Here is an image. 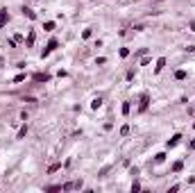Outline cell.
Wrapping results in <instances>:
<instances>
[{
  "instance_id": "obj_14",
  "label": "cell",
  "mask_w": 195,
  "mask_h": 193,
  "mask_svg": "<svg viewBox=\"0 0 195 193\" xmlns=\"http://www.w3.org/2000/svg\"><path fill=\"white\" fill-rule=\"evenodd\" d=\"M182 168H184V161H175V166H172V170H175V173H179Z\"/></svg>"
},
{
  "instance_id": "obj_12",
  "label": "cell",
  "mask_w": 195,
  "mask_h": 193,
  "mask_svg": "<svg viewBox=\"0 0 195 193\" xmlns=\"http://www.w3.org/2000/svg\"><path fill=\"white\" fill-rule=\"evenodd\" d=\"M129 109H132V105L129 102H123V116H129Z\"/></svg>"
},
{
  "instance_id": "obj_6",
  "label": "cell",
  "mask_w": 195,
  "mask_h": 193,
  "mask_svg": "<svg viewBox=\"0 0 195 193\" xmlns=\"http://www.w3.org/2000/svg\"><path fill=\"white\" fill-rule=\"evenodd\" d=\"M23 16H27L30 21H34V18H36V14H34V11H32L30 7H23Z\"/></svg>"
},
{
  "instance_id": "obj_5",
  "label": "cell",
  "mask_w": 195,
  "mask_h": 193,
  "mask_svg": "<svg viewBox=\"0 0 195 193\" xmlns=\"http://www.w3.org/2000/svg\"><path fill=\"white\" fill-rule=\"evenodd\" d=\"M50 79V75H45V73H36L34 75V82H48Z\"/></svg>"
},
{
  "instance_id": "obj_22",
  "label": "cell",
  "mask_w": 195,
  "mask_h": 193,
  "mask_svg": "<svg viewBox=\"0 0 195 193\" xmlns=\"http://www.w3.org/2000/svg\"><path fill=\"white\" fill-rule=\"evenodd\" d=\"M188 148H191V150H195V139L191 141V143H188Z\"/></svg>"
},
{
  "instance_id": "obj_16",
  "label": "cell",
  "mask_w": 195,
  "mask_h": 193,
  "mask_svg": "<svg viewBox=\"0 0 195 193\" xmlns=\"http://www.w3.org/2000/svg\"><path fill=\"white\" fill-rule=\"evenodd\" d=\"M59 168H61V164H52V166L48 168V173H57V170H59Z\"/></svg>"
},
{
  "instance_id": "obj_21",
  "label": "cell",
  "mask_w": 195,
  "mask_h": 193,
  "mask_svg": "<svg viewBox=\"0 0 195 193\" xmlns=\"http://www.w3.org/2000/svg\"><path fill=\"white\" fill-rule=\"evenodd\" d=\"M45 191H50V193H55V191H61V186H48Z\"/></svg>"
},
{
  "instance_id": "obj_3",
  "label": "cell",
  "mask_w": 195,
  "mask_h": 193,
  "mask_svg": "<svg viewBox=\"0 0 195 193\" xmlns=\"http://www.w3.org/2000/svg\"><path fill=\"white\" fill-rule=\"evenodd\" d=\"M179 139H182V134H175L172 139H168V143H166V145H168V148H175V145L179 143Z\"/></svg>"
},
{
  "instance_id": "obj_19",
  "label": "cell",
  "mask_w": 195,
  "mask_h": 193,
  "mask_svg": "<svg viewBox=\"0 0 195 193\" xmlns=\"http://www.w3.org/2000/svg\"><path fill=\"white\" fill-rule=\"evenodd\" d=\"M95 64H98V66H104V64H107V59H104V57H98V59H95Z\"/></svg>"
},
{
  "instance_id": "obj_15",
  "label": "cell",
  "mask_w": 195,
  "mask_h": 193,
  "mask_svg": "<svg viewBox=\"0 0 195 193\" xmlns=\"http://www.w3.org/2000/svg\"><path fill=\"white\" fill-rule=\"evenodd\" d=\"M175 77H177V79H186V70H177Z\"/></svg>"
},
{
  "instance_id": "obj_13",
  "label": "cell",
  "mask_w": 195,
  "mask_h": 193,
  "mask_svg": "<svg viewBox=\"0 0 195 193\" xmlns=\"http://www.w3.org/2000/svg\"><path fill=\"white\" fill-rule=\"evenodd\" d=\"M154 161H157V164H161V161H166V152H159V155L154 157Z\"/></svg>"
},
{
  "instance_id": "obj_4",
  "label": "cell",
  "mask_w": 195,
  "mask_h": 193,
  "mask_svg": "<svg viewBox=\"0 0 195 193\" xmlns=\"http://www.w3.org/2000/svg\"><path fill=\"white\" fill-rule=\"evenodd\" d=\"M163 66H166V59H163V57H159V59H157V66H154V73H161Z\"/></svg>"
},
{
  "instance_id": "obj_17",
  "label": "cell",
  "mask_w": 195,
  "mask_h": 193,
  "mask_svg": "<svg viewBox=\"0 0 195 193\" xmlns=\"http://www.w3.org/2000/svg\"><path fill=\"white\" fill-rule=\"evenodd\" d=\"M120 57H123V59L129 57V48H120Z\"/></svg>"
},
{
  "instance_id": "obj_9",
  "label": "cell",
  "mask_w": 195,
  "mask_h": 193,
  "mask_svg": "<svg viewBox=\"0 0 195 193\" xmlns=\"http://www.w3.org/2000/svg\"><path fill=\"white\" fill-rule=\"evenodd\" d=\"M25 134H27V125H23V127H21V130H18L16 139H25Z\"/></svg>"
},
{
  "instance_id": "obj_18",
  "label": "cell",
  "mask_w": 195,
  "mask_h": 193,
  "mask_svg": "<svg viewBox=\"0 0 195 193\" xmlns=\"http://www.w3.org/2000/svg\"><path fill=\"white\" fill-rule=\"evenodd\" d=\"M120 134H123V136H127V134H129V125H123V127H120Z\"/></svg>"
},
{
  "instance_id": "obj_1",
  "label": "cell",
  "mask_w": 195,
  "mask_h": 193,
  "mask_svg": "<svg viewBox=\"0 0 195 193\" xmlns=\"http://www.w3.org/2000/svg\"><path fill=\"white\" fill-rule=\"evenodd\" d=\"M147 105H150V96H147V93H143V96H141V105H138V111H145V109H147Z\"/></svg>"
},
{
  "instance_id": "obj_20",
  "label": "cell",
  "mask_w": 195,
  "mask_h": 193,
  "mask_svg": "<svg viewBox=\"0 0 195 193\" xmlns=\"http://www.w3.org/2000/svg\"><path fill=\"white\" fill-rule=\"evenodd\" d=\"M136 191H141V184H138V182H134V184H132V193H136Z\"/></svg>"
},
{
  "instance_id": "obj_10",
  "label": "cell",
  "mask_w": 195,
  "mask_h": 193,
  "mask_svg": "<svg viewBox=\"0 0 195 193\" xmlns=\"http://www.w3.org/2000/svg\"><path fill=\"white\" fill-rule=\"evenodd\" d=\"M34 39H36V34H34V32H30V34H27V48H32Z\"/></svg>"
},
{
  "instance_id": "obj_8",
  "label": "cell",
  "mask_w": 195,
  "mask_h": 193,
  "mask_svg": "<svg viewBox=\"0 0 195 193\" xmlns=\"http://www.w3.org/2000/svg\"><path fill=\"white\" fill-rule=\"evenodd\" d=\"M43 30H45V32H52V30H55V23H52V21H45V23H43Z\"/></svg>"
},
{
  "instance_id": "obj_11",
  "label": "cell",
  "mask_w": 195,
  "mask_h": 193,
  "mask_svg": "<svg viewBox=\"0 0 195 193\" xmlns=\"http://www.w3.org/2000/svg\"><path fill=\"white\" fill-rule=\"evenodd\" d=\"M91 107H93V109H100L102 107V98H95L93 102H91Z\"/></svg>"
},
{
  "instance_id": "obj_23",
  "label": "cell",
  "mask_w": 195,
  "mask_h": 193,
  "mask_svg": "<svg viewBox=\"0 0 195 193\" xmlns=\"http://www.w3.org/2000/svg\"><path fill=\"white\" fill-rule=\"evenodd\" d=\"M188 27H191V32H195V21H193V23H191Z\"/></svg>"
},
{
  "instance_id": "obj_7",
  "label": "cell",
  "mask_w": 195,
  "mask_h": 193,
  "mask_svg": "<svg viewBox=\"0 0 195 193\" xmlns=\"http://www.w3.org/2000/svg\"><path fill=\"white\" fill-rule=\"evenodd\" d=\"M57 45H59V41H57V39H50V43H48V48H45V50H48V53H52Z\"/></svg>"
},
{
  "instance_id": "obj_2",
  "label": "cell",
  "mask_w": 195,
  "mask_h": 193,
  "mask_svg": "<svg viewBox=\"0 0 195 193\" xmlns=\"http://www.w3.org/2000/svg\"><path fill=\"white\" fill-rule=\"evenodd\" d=\"M7 23H9V14H7V9H0V30L7 25Z\"/></svg>"
}]
</instances>
